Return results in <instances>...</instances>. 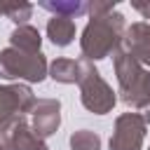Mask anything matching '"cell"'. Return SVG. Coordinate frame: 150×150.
<instances>
[{
  "mask_svg": "<svg viewBox=\"0 0 150 150\" xmlns=\"http://www.w3.org/2000/svg\"><path fill=\"white\" fill-rule=\"evenodd\" d=\"M124 30H127V21H124V14H120V12L89 16V21L82 30V38H80L82 59L94 63V61L110 56L120 47Z\"/></svg>",
  "mask_w": 150,
  "mask_h": 150,
  "instance_id": "obj_1",
  "label": "cell"
},
{
  "mask_svg": "<svg viewBox=\"0 0 150 150\" xmlns=\"http://www.w3.org/2000/svg\"><path fill=\"white\" fill-rule=\"evenodd\" d=\"M112 66H115V75L120 84L117 94L122 103L136 110H143L145 105H150V70L143 68L122 47L112 52Z\"/></svg>",
  "mask_w": 150,
  "mask_h": 150,
  "instance_id": "obj_2",
  "label": "cell"
},
{
  "mask_svg": "<svg viewBox=\"0 0 150 150\" xmlns=\"http://www.w3.org/2000/svg\"><path fill=\"white\" fill-rule=\"evenodd\" d=\"M77 87H80L82 105L94 115H108L117 103V96H115L112 87L101 77V73L96 70V66L91 61L82 59V75H80Z\"/></svg>",
  "mask_w": 150,
  "mask_h": 150,
  "instance_id": "obj_3",
  "label": "cell"
},
{
  "mask_svg": "<svg viewBox=\"0 0 150 150\" xmlns=\"http://www.w3.org/2000/svg\"><path fill=\"white\" fill-rule=\"evenodd\" d=\"M49 63L42 52L26 54L14 47L0 52V77L2 80H26V82H42L47 77Z\"/></svg>",
  "mask_w": 150,
  "mask_h": 150,
  "instance_id": "obj_4",
  "label": "cell"
},
{
  "mask_svg": "<svg viewBox=\"0 0 150 150\" xmlns=\"http://www.w3.org/2000/svg\"><path fill=\"white\" fill-rule=\"evenodd\" d=\"M35 101L38 98L28 84H0V129H5L19 117L30 115Z\"/></svg>",
  "mask_w": 150,
  "mask_h": 150,
  "instance_id": "obj_5",
  "label": "cell"
},
{
  "mask_svg": "<svg viewBox=\"0 0 150 150\" xmlns=\"http://www.w3.org/2000/svg\"><path fill=\"white\" fill-rule=\"evenodd\" d=\"M145 134H148V124L138 112H122L115 120L110 150H143Z\"/></svg>",
  "mask_w": 150,
  "mask_h": 150,
  "instance_id": "obj_6",
  "label": "cell"
},
{
  "mask_svg": "<svg viewBox=\"0 0 150 150\" xmlns=\"http://www.w3.org/2000/svg\"><path fill=\"white\" fill-rule=\"evenodd\" d=\"M30 117H33V122H30L33 131L42 141L49 138L61 127V101L59 98H38L30 110Z\"/></svg>",
  "mask_w": 150,
  "mask_h": 150,
  "instance_id": "obj_7",
  "label": "cell"
},
{
  "mask_svg": "<svg viewBox=\"0 0 150 150\" xmlns=\"http://www.w3.org/2000/svg\"><path fill=\"white\" fill-rule=\"evenodd\" d=\"M120 47L131 54L143 68L150 70V21H136L131 23L124 35H122V42Z\"/></svg>",
  "mask_w": 150,
  "mask_h": 150,
  "instance_id": "obj_8",
  "label": "cell"
},
{
  "mask_svg": "<svg viewBox=\"0 0 150 150\" xmlns=\"http://www.w3.org/2000/svg\"><path fill=\"white\" fill-rule=\"evenodd\" d=\"M5 129H7V136H9L12 150H49L47 143L33 131V127H30V122L26 117L14 120Z\"/></svg>",
  "mask_w": 150,
  "mask_h": 150,
  "instance_id": "obj_9",
  "label": "cell"
},
{
  "mask_svg": "<svg viewBox=\"0 0 150 150\" xmlns=\"http://www.w3.org/2000/svg\"><path fill=\"white\" fill-rule=\"evenodd\" d=\"M47 75L54 80V82H61V84H77L80 82V75H82V59H56L49 63V70Z\"/></svg>",
  "mask_w": 150,
  "mask_h": 150,
  "instance_id": "obj_10",
  "label": "cell"
},
{
  "mask_svg": "<svg viewBox=\"0 0 150 150\" xmlns=\"http://www.w3.org/2000/svg\"><path fill=\"white\" fill-rule=\"evenodd\" d=\"M40 45H42V38L38 33V28L33 26H16L12 33H9V47L19 49V52H26V54H38L40 52Z\"/></svg>",
  "mask_w": 150,
  "mask_h": 150,
  "instance_id": "obj_11",
  "label": "cell"
},
{
  "mask_svg": "<svg viewBox=\"0 0 150 150\" xmlns=\"http://www.w3.org/2000/svg\"><path fill=\"white\" fill-rule=\"evenodd\" d=\"M47 38L56 47H68L75 40V21L66 16H52L47 21Z\"/></svg>",
  "mask_w": 150,
  "mask_h": 150,
  "instance_id": "obj_12",
  "label": "cell"
},
{
  "mask_svg": "<svg viewBox=\"0 0 150 150\" xmlns=\"http://www.w3.org/2000/svg\"><path fill=\"white\" fill-rule=\"evenodd\" d=\"M38 5L47 12H52V16L75 19V16L87 14V2L84 0H40Z\"/></svg>",
  "mask_w": 150,
  "mask_h": 150,
  "instance_id": "obj_13",
  "label": "cell"
},
{
  "mask_svg": "<svg viewBox=\"0 0 150 150\" xmlns=\"http://www.w3.org/2000/svg\"><path fill=\"white\" fill-rule=\"evenodd\" d=\"M0 9H2V14H5L9 21H14L16 26H26V21H28L30 14H33V5L26 2V0H7V2H0Z\"/></svg>",
  "mask_w": 150,
  "mask_h": 150,
  "instance_id": "obj_14",
  "label": "cell"
},
{
  "mask_svg": "<svg viewBox=\"0 0 150 150\" xmlns=\"http://www.w3.org/2000/svg\"><path fill=\"white\" fill-rule=\"evenodd\" d=\"M70 150H101V136L91 129H80L70 134Z\"/></svg>",
  "mask_w": 150,
  "mask_h": 150,
  "instance_id": "obj_15",
  "label": "cell"
},
{
  "mask_svg": "<svg viewBox=\"0 0 150 150\" xmlns=\"http://www.w3.org/2000/svg\"><path fill=\"white\" fill-rule=\"evenodd\" d=\"M115 7H117V0H91V2H87V14L101 16V14L115 12Z\"/></svg>",
  "mask_w": 150,
  "mask_h": 150,
  "instance_id": "obj_16",
  "label": "cell"
},
{
  "mask_svg": "<svg viewBox=\"0 0 150 150\" xmlns=\"http://www.w3.org/2000/svg\"><path fill=\"white\" fill-rule=\"evenodd\" d=\"M131 7H134V9H136V12L143 16V19H148V21H150V0H148V2L134 0V2H131Z\"/></svg>",
  "mask_w": 150,
  "mask_h": 150,
  "instance_id": "obj_17",
  "label": "cell"
},
{
  "mask_svg": "<svg viewBox=\"0 0 150 150\" xmlns=\"http://www.w3.org/2000/svg\"><path fill=\"white\" fill-rule=\"evenodd\" d=\"M138 115H141V117H143V122H145V124L150 127V105H145V108H143V110H141Z\"/></svg>",
  "mask_w": 150,
  "mask_h": 150,
  "instance_id": "obj_18",
  "label": "cell"
},
{
  "mask_svg": "<svg viewBox=\"0 0 150 150\" xmlns=\"http://www.w3.org/2000/svg\"><path fill=\"white\" fill-rule=\"evenodd\" d=\"M0 16H2V9H0Z\"/></svg>",
  "mask_w": 150,
  "mask_h": 150,
  "instance_id": "obj_19",
  "label": "cell"
},
{
  "mask_svg": "<svg viewBox=\"0 0 150 150\" xmlns=\"http://www.w3.org/2000/svg\"><path fill=\"white\" fill-rule=\"evenodd\" d=\"M148 150H150V148H148Z\"/></svg>",
  "mask_w": 150,
  "mask_h": 150,
  "instance_id": "obj_20",
  "label": "cell"
}]
</instances>
